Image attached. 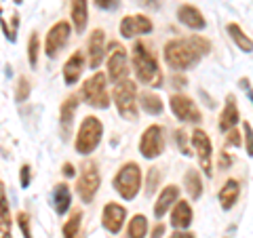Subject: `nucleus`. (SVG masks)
Wrapping results in <instances>:
<instances>
[{
	"label": "nucleus",
	"instance_id": "f257e3e1",
	"mask_svg": "<svg viewBox=\"0 0 253 238\" xmlns=\"http://www.w3.org/2000/svg\"><path fill=\"white\" fill-rule=\"evenodd\" d=\"M131 59H133V70H135V76L141 84L152 86V89H161L165 82L163 70L158 66L156 53L150 49V44H146L144 40H137L131 49Z\"/></svg>",
	"mask_w": 253,
	"mask_h": 238
},
{
	"label": "nucleus",
	"instance_id": "f03ea898",
	"mask_svg": "<svg viewBox=\"0 0 253 238\" xmlns=\"http://www.w3.org/2000/svg\"><path fill=\"white\" fill-rule=\"evenodd\" d=\"M163 57L169 68H173L175 72H184V70H192L194 66H199L203 55L196 51L190 38H173L165 44Z\"/></svg>",
	"mask_w": 253,
	"mask_h": 238
},
{
	"label": "nucleus",
	"instance_id": "7ed1b4c3",
	"mask_svg": "<svg viewBox=\"0 0 253 238\" xmlns=\"http://www.w3.org/2000/svg\"><path fill=\"white\" fill-rule=\"evenodd\" d=\"M112 101L118 110V114L125 120H131L135 122L137 120V108H139V95H137V84L125 78V80L116 82L114 89H112Z\"/></svg>",
	"mask_w": 253,
	"mask_h": 238
},
{
	"label": "nucleus",
	"instance_id": "20e7f679",
	"mask_svg": "<svg viewBox=\"0 0 253 238\" xmlns=\"http://www.w3.org/2000/svg\"><path fill=\"white\" fill-rule=\"evenodd\" d=\"M101 137H104V124H101V120L97 116H84L76 131V139H74L76 152L83 156L93 154V150L99 146Z\"/></svg>",
	"mask_w": 253,
	"mask_h": 238
},
{
	"label": "nucleus",
	"instance_id": "39448f33",
	"mask_svg": "<svg viewBox=\"0 0 253 238\" xmlns=\"http://www.w3.org/2000/svg\"><path fill=\"white\" fill-rule=\"evenodd\" d=\"M114 190L118 192V196L123 200H133L137 194H139V188H141V169L137 162H126L118 169L116 177L112 181Z\"/></svg>",
	"mask_w": 253,
	"mask_h": 238
},
{
	"label": "nucleus",
	"instance_id": "423d86ee",
	"mask_svg": "<svg viewBox=\"0 0 253 238\" xmlns=\"http://www.w3.org/2000/svg\"><path fill=\"white\" fill-rule=\"evenodd\" d=\"M83 99L97 110H108L110 108V95H108V74L95 72L89 76L83 84Z\"/></svg>",
	"mask_w": 253,
	"mask_h": 238
},
{
	"label": "nucleus",
	"instance_id": "0eeeda50",
	"mask_svg": "<svg viewBox=\"0 0 253 238\" xmlns=\"http://www.w3.org/2000/svg\"><path fill=\"white\" fill-rule=\"evenodd\" d=\"M101 186V177H99V169L95 162H84L81 169V175L76 179V194L81 196V200L84 204H91L95 194Z\"/></svg>",
	"mask_w": 253,
	"mask_h": 238
},
{
	"label": "nucleus",
	"instance_id": "6e6552de",
	"mask_svg": "<svg viewBox=\"0 0 253 238\" xmlns=\"http://www.w3.org/2000/svg\"><path fill=\"white\" fill-rule=\"evenodd\" d=\"M165 152V129L161 124H150L139 137V154L154 160Z\"/></svg>",
	"mask_w": 253,
	"mask_h": 238
},
{
	"label": "nucleus",
	"instance_id": "1a4fd4ad",
	"mask_svg": "<svg viewBox=\"0 0 253 238\" xmlns=\"http://www.w3.org/2000/svg\"><path fill=\"white\" fill-rule=\"evenodd\" d=\"M70 36H72V26L68 21H57L55 26L46 32L44 38V55L46 57L55 59L57 55L63 51V46L68 44Z\"/></svg>",
	"mask_w": 253,
	"mask_h": 238
},
{
	"label": "nucleus",
	"instance_id": "9d476101",
	"mask_svg": "<svg viewBox=\"0 0 253 238\" xmlns=\"http://www.w3.org/2000/svg\"><path fill=\"white\" fill-rule=\"evenodd\" d=\"M190 144H192V150L196 158H199V164L203 173L207 177L213 175V169H211V158H213V146H211V139L209 135L205 133L203 129H194L192 133H190Z\"/></svg>",
	"mask_w": 253,
	"mask_h": 238
},
{
	"label": "nucleus",
	"instance_id": "9b49d317",
	"mask_svg": "<svg viewBox=\"0 0 253 238\" xmlns=\"http://www.w3.org/2000/svg\"><path fill=\"white\" fill-rule=\"evenodd\" d=\"M169 108H171L173 116L181 122H201L203 120V114H201L199 106H196L190 97H186V95L173 93L169 97Z\"/></svg>",
	"mask_w": 253,
	"mask_h": 238
},
{
	"label": "nucleus",
	"instance_id": "f8f14e48",
	"mask_svg": "<svg viewBox=\"0 0 253 238\" xmlns=\"http://www.w3.org/2000/svg\"><path fill=\"white\" fill-rule=\"evenodd\" d=\"M110 55H108V78L110 82H121L129 74V59H126V51L123 44L110 42Z\"/></svg>",
	"mask_w": 253,
	"mask_h": 238
},
{
	"label": "nucleus",
	"instance_id": "ddd939ff",
	"mask_svg": "<svg viewBox=\"0 0 253 238\" xmlns=\"http://www.w3.org/2000/svg\"><path fill=\"white\" fill-rule=\"evenodd\" d=\"M152 30H154V23L146 15H126V17L121 19V26H118V32H121L123 38H137V36L150 34Z\"/></svg>",
	"mask_w": 253,
	"mask_h": 238
},
{
	"label": "nucleus",
	"instance_id": "4468645a",
	"mask_svg": "<svg viewBox=\"0 0 253 238\" xmlns=\"http://www.w3.org/2000/svg\"><path fill=\"white\" fill-rule=\"evenodd\" d=\"M86 57H89V68L97 70L106 57V32L101 28H95L86 40Z\"/></svg>",
	"mask_w": 253,
	"mask_h": 238
},
{
	"label": "nucleus",
	"instance_id": "2eb2a0df",
	"mask_svg": "<svg viewBox=\"0 0 253 238\" xmlns=\"http://www.w3.org/2000/svg\"><path fill=\"white\" fill-rule=\"evenodd\" d=\"M126 219V209L118 202H108L104 211H101V226H104L110 234H118Z\"/></svg>",
	"mask_w": 253,
	"mask_h": 238
},
{
	"label": "nucleus",
	"instance_id": "dca6fc26",
	"mask_svg": "<svg viewBox=\"0 0 253 238\" xmlns=\"http://www.w3.org/2000/svg\"><path fill=\"white\" fill-rule=\"evenodd\" d=\"M76 110H78V97L76 95L66 97V101L59 106V126H61V137L63 139H70V135H72Z\"/></svg>",
	"mask_w": 253,
	"mask_h": 238
},
{
	"label": "nucleus",
	"instance_id": "f3484780",
	"mask_svg": "<svg viewBox=\"0 0 253 238\" xmlns=\"http://www.w3.org/2000/svg\"><path fill=\"white\" fill-rule=\"evenodd\" d=\"M179 200V188L177 186H165L161 190V194H158L156 202H154V217L156 219H163L165 215H167V211L175 207V202Z\"/></svg>",
	"mask_w": 253,
	"mask_h": 238
},
{
	"label": "nucleus",
	"instance_id": "a211bd4d",
	"mask_svg": "<svg viewBox=\"0 0 253 238\" xmlns=\"http://www.w3.org/2000/svg\"><path fill=\"white\" fill-rule=\"evenodd\" d=\"M177 19H179V23H184L186 28L194 30V32H201L207 28V19H205L201 9H196L194 4H181L177 9Z\"/></svg>",
	"mask_w": 253,
	"mask_h": 238
},
{
	"label": "nucleus",
	"instance_id": "6ab92c4d",
	"mask_svg": "<svg viewBox=\"0 0 253 238\" xmlns=\"http://www.w3.org/2000/svg\"><path fill=\"white\" fill-rule=\"evenodd\" d=\"M83 70H84V55H83V51H76L63 63V80H66V84L68 86L76 84L83 76Z\"/></svg>",
	"mask_w": 253,
	"mask_h": 238
},
{
	"label": "nucleus",
	"instance_id": "aec40b11",
	"mask_svg": "<svg viewBox=\"0 0 253 238\" xmlns=\"http://www.w3.org/2000/svg\"><path fill=\"white\" fill-rule=\"evenodd\" d=\"M239 120H241V112H239V106H236V97L230 93L226 97V106L219 114V131L228 133L230 129H234V126L239 124Z\"/></svg>",
	"mask_w": 253,
	"mask_h": 238
},
{
	"label": "nucleus",
	"instance_id": "412c9836",
	"mask_svg": "<svg viewBox=\"0 0 253 238\" xmlns=\"http://www.w3.org/2000/svg\"><path fill=\"white\" fill-rule=\"evenodd\" d=\"M171 226L175 230H188L192 226V207L188 200H177L171 209Z\"/></svg>",
	"mask_w": 253,
	"mask_h": 238
},
{
	"label": "nucleus",
	"instance_id": "4be33fe9",
	"mask_svg": "<svg viewBox=\"0 0 253 238\" xmlns=\"http://www.w3.org/2000/svg\"><path fill=\"white\" fill-rule=\"evenodd\" d=\"M239 196H241V184H239V179H228L224 186H221L219 190V207L224 209V211H230L236 202H239Z\"/></svg>",
	"mask_w": 253,
	"mask_h": 238
},
{
	"label": "nucleus",
	"instance_id": "5701e85b",
	"mask_svg": "<svg viewBox=\"0 0 253 238\" xmlns=\"http://www.w3.org/2000/svg\"><path fill=\"white\" fill-rule=\"evenodd\" d=\"M70 17L76 34H83L86 23H89V0H72L70 4Z\"/></svg>",
	"mask_w": 253,
	"mask_h": 238
},
{
	"label": "nucleus",
	"instance_id": "b1692460",
	"mask_svg": "<svg viewBox=\"0 0 253 238\" xmlns=\"http://www.w3.org/2000/svg\"><path fill=\"white\" fill-rule=\"evenodd\" d=\"M72 204V192H70L68 184H57L53 190V207L57 215H66Z\"/></svg>",
	"mask_w": 253,
	"mask_h": 238
},
{
	"label": "nucleus",
	"instance_id": "393cba45",
	"mask_svg": "<svg viewBox=\"0 0 253 238\" xmlns=\"http://www.w3.org/2000/svg\"><path fill=\"white\" fill-rule=\"evenodd\" d=\"M226 32H228V36L232 38L234 44L239 46L243 53H253V40H251L247 34H245L243 28L239 26V23H234V21H232V23H228V26H226Z\"/></svg>",
	"mask_w": 253,
	"mask_h": 238
},
{
	"label": "nucleus",
	"instance_id": "a878e982",
	"mask_svg": "<svg viewBox=\"0 0 253 238\" xmlns=\"http://www.w3.org/2000/svg\"><path fill=\"white\" fill-rule=\"evenodd\" d=\"M139 108L144 110L146 114H152V116H158V114H163V99L158 97L156 93H150V91H141L139 93Z\"/></svg>",
	"mask_w": 253,
	"mask_h": 238
},
{
	"label": "nucleus",
	"instance_id": "bb28decb",
	"mask_svg": "<svg viewBox=\"0 0 253 238\" xmlns=\"http://www.w3.org/2000/svg\"><path fill=\"white\" fill-rule=\"evenodd\" d=\"M184 186H186V192L190 194V198H194V200H199V198L203 196V179H201V173L196 169L186 171Z\"/></svg>",
	"mask_w": 253,
	"mask_h": 238
},
{
	"label": "nucleus",
	"instance_id": "cd10ccee",
	"mask_svg": "<svg viewBox=\"0 0 253 238\" xmlns=\"http://www.w3.org/2000/svg\"><path fill=\"white\" fill-rule=\"evenodd\" d=\"M126 234H129V238H144L148 234V217L141 213L133 215L129 226H126Z\"/></svg>",
	"mask_w": 253,
	"mask_h": 238
},
{
	"label": "nucleus",
	"instance_id": "c85d7f7f",
	"mask_svg": "<svg viewBox=\"0 0 253 238\" xmlns=\"http://www.w3.org/2000/svg\"><path fill=\"white\" fill-rule=\"evenodd\" d=\"M81 224H83V211H74L70 219L63 224L61 228V236L63 238H81Z\"/></svg>",
	"mask_w": 253,
	"mask_h": 238
},
{
	"label": "nucleus",
	"instance_id": "c756f323",
	"mask_svg": "<svg viewBox=\"0 0 253 238\" xmlns=\"http://www.w3.org/2000/svg\"><path fill=\"white\" fill-rule=\"evenodd\" d=\"M38 57H41V38H38V32H32L28 40V59L32 68L38 66Z\"/></svg>",
	"mask_w": 253,
	"mask_h": 238
},
{
	"label": "nucleus",
	"instance_id": "7c9ffc66",
	"mask_svg": "<svg viewBox=\"0 0 253 238\" xmlns=\"http://www.w3.org/2000/svg\"><path fill=\"white\" fill-rule=\"evenodd\" d=\"M161 177H163L161 169H158V166H150L148 173H146V194L148 196H152L158 190V186H161Z\"/></svg>",
	"mask_w": 253,
	"mask_h": 238
},
{
	"label": "nucleus",
	"instance_id": "2f4dec72",
	"mask_svg": "<svg viewBox=\"0 0 253 238\" xmlns=\"http://www.w3.org/2000/svg\"><path fill=\"white\" fill-rule=\"evenodd\" d=\"M30 80H28V78L26 76H21L19 78V80H17V91H15V99H17L19 101V104H21V101H26L28 97H30Z\"/></svg>",
	"mask_w": 253,
	"mask_h": 238
},
{
	"label": "nucleus",
	"instance_id": "473e14b6",
	"mask_svg": "<svg viewBox=\"0 0 253 238\" xmlns=\"http://www.w3.org/2000/svg\"><path fill=\"white\" fill-rule=\"evenodd\" d=\"M0 196H2V221H0V226H2V230H11V213H9V200H6L4 184L0 188Z\"/></svg>",
	"mask_w": 253,
	"mask_h": 238
},
{
	"label": "nucleus",
	"instance_id": "72a5a7b5",
	"mask_svg": "<svg viewBox=\"0 0 253 238\" xmlns=\"http://www.w3.org/2000/svg\"><path fill=\"white\" fill-rule=\"evenodd\" d=\"M190 40H192V44L196 46V51H199L201 55H209L211 53V42L207 40V38L194 34V36H190Z\"/></svg>",
	"mask_w": 253,
	"mask_h": 238
},
{
	"label": "nucleus",
	"instance_id": "f704fd0d",
	"mask_svg": "<svg viewBox=\"0 0 253 238\" xmlns=\"http://www.w3.org/2000/svg\"><path fill=\"white\" fill-rule=\"evenodd\" d=\"M243 135H245V150H247V156L253 158V126L249 122H243Z\"/></svg>",
	"mask_w": 253,
	"mask_h": 238
},
{
	"label": "nucleus",
	"instance_id": "c9c22d12",
	"mask_svg": "<svg viewBox=\"0 0 253 238\" xmlns=\"http://www.w3.org/2000/svg\"><path fill=\"white\" fill-rule=\"evenodd\" d=\"M17 226L21 230V234L23 238H32V228H30V215L26 211H21L19 215H17Z\"/></svg>",
	"mask_w": 253,
	"mask_h": 238
},
{
	"label": "nucleus",
	"instance_id": "e433bc0d",
	"mask_svg": "<svg viewBox=\"0 0 253 238\" xmlns=\"http://www.w3.org/2000/svg\"><path fill=\"white\" fill-rule=\"evenodd\" d=\"M188 137H190V135H188L184 129L175 131V144L179 146V150H181V152H184L186 156H192L194 152H190V148H188Z\"/></svg>",
	"mask_w": 253,
	"mask_h": 238
},
{
	"label": "nucleus",
	"instance_id": "4c0bfd02",
	"mask_svg": "<svg viewBox=\"0 0 253 238\" xmlns=\"http://www.w3.org/2000/svg\"><path fill=\"white\" fill-rule=\"evenodd\" d=\"M226 146H232V148H241L243 146V135L241 131H236V129H230L226 133Z\"/></svg>",
	"mask_w": 253,
	"mask_h": 238
},
{
	"label": "nucleus",
	"instance_id": "58836bf2",
	"mask_svg": "<svg viewBox=\"0 0 253 238\" xmlns=\"http://www.w3.org/2000/svg\"><path fill=\"white\" fill-rule=\"evenodd\" d=\"M30 181H32V166L23 164L21 171H19V186L26 190V188H30Z\"/></svg>",
	"mask_w": 253,
	"mask_h": 238
},
{
	"label": "nucleus",
	"instance_id": "ea45409f",
	"mask_svg": "<svg viewBox=\"0 0 253 238\" xmlns=\"http://www.w3.org/2000/svg\"><path fill=\"white\" fill-rule=\"evenodd\" d=\"M95 6H99L101 11H114L118 9V4H121V0H93Z\"/></svg>",
	"mask_w": 253,
	"mask_h": 238
},
{
	"label": "nucleus",
	"instance_id": "a19ab883",
	"mask_svg": "<svg viewBox=\"0 0 253 238\" xmlns=\"http://www.w3.org/2000/svg\"><path fill=\"white\" fill-rule=\"evenodd\" d=\"M230 164H232V156L228 152H221L219 154V169H228Z\"/></svg>",
	"mask_w": 253,
	"mask_h": 238
},
{
	"label": "nucleus",
	"instance_id": "79ce46f5",
	"mask_svg": "<svg viewBox=\"0 0 253 238\" xmlns=\"http://www.w3.org/2000/svg\"><path fill=\"white\" fill-rule=\"evenodd\" d=\"M163 234H165V224H158L154 226V230H152V234H150V238H163Z\"/></svg>",
	"mask_w": 253,
	"mask_h": 238
},
{
	"label": "nucleus",
	"instance_id": "37998d69",
	"mask_svg": "<svg viewBox=\"0 0 253 238\" xmlns=\"http://www.w3.org/2000/svg\"><path fill=\"white\" fill-rule=\"evenodd\" d=\"M61 171H63V175H66V177H76V169H74L72 162H66Z\"/></svg>",
	"mask_w": 253,
	"mask_h": 238
},
{
	"label": "nucleus",
	"instance_id": "c03bdc74",
	"mask_svg": "<svg viewBox=\"0 0 253 238\" xmlns=\"http://www.w3.org/2000/svg\"><path fill=\"white\" fill-rule=\"evenodd\" d=\"M171 82L175 84V86H186V82H188V80H186L184 76H177V74H173V76H171Z\"/></svg>",
	"mask_w": 253,
	"mask_h": 238
},
{
	"label": "nucleus",
	"instance_id": "a18cd8bd",
	"mask_svg": "<svg viewBox=\"0 0 253 238\" xmlns=\"http://www.w3.org/2000/svg\"><path fill=\"white\" fill-rule=\"evenodd\" d=\"M141 6H148V9H158V0H137Z\"/></svg>",
	"mask_w": 253,
	"mask_h": 238
},
{
	"label": "nucleus",
	"instance_id": "49530a36",
	"mask_svg": "<svg viewBox=\"0 0 253 238\" xmlns=\"http://www.w3.org/2000/svg\"><path fill=\"white\" fill-rule=\"evenodd\" d=\"M241 86H243V89H247L249 97H251V104H253V91H251V86H249V80H247V78H241Z\"/></svg>",
	"mask_w": 253,
	"mask_h": 238
},
{
	"label": "nucleus",
	"instance_id": "de8ad7c7",
	"mask_svg": "<svg viewBox=\"0 0 253 238\" xmlns=\"http://www.w3.org/2000/svg\"><path fill=\"white\" fill-rule=\"evenodd\" d=\"M171 238H196L194 234H190V232H184V230H177L175 234H173Z\"/></svg>",
	"mask_w": 253,
	"mask_h": 238
},
{
	"label": "nucleus",
	"instance_id": "09e8293b",
	"mask_svg": "<svg viewBox=\"0 0 253 238\" xmlns=\"http://www.w3.org/2000/svg\"><path fill=\"white\" fill-rule=\"evenodd\" d=\"M15 2H17V4H21V2H23V0H15Z\"/></svg>",
	"mask_w": 253,
	"mask_h": 238
}]
</instances>
